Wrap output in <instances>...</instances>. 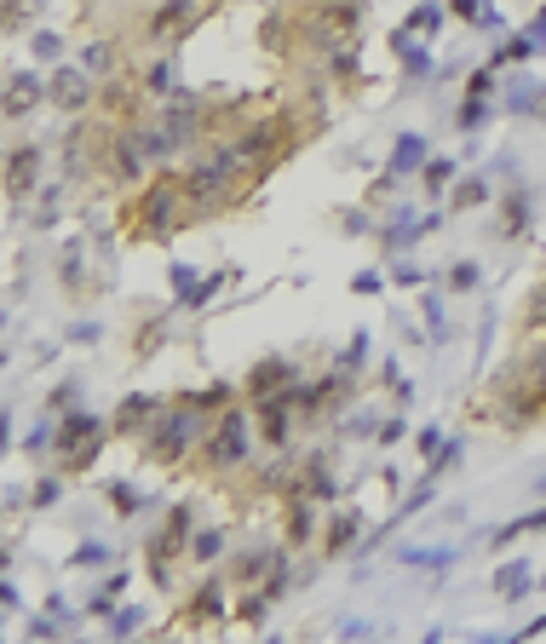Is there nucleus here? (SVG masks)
Masks as SVG:
<instances>
[{"instance_id": "37998d69", "label": "nucleus", "mask_w": 546, "mask_h": 644, "mask_svg": "<svg viewBox=\"0 0 546 644\" xmlns=\"http://www.w3.org/2000/svg\"><path fill=\"white\" fill-rule=\"evenodd\" d=\"M466 98H483V104H495V64L472 69V81H466Z\"/></svg>"}, {"instance_id": "f704fd0d", "label": "nucleus", "mask_w": 546, "mask_h": 644, "mask_svg": "<svg viewBox=\"0 0 546 644\" xmlns=\"http://www.w3.org/2000/svg\"><path fill=\"white\" fill-rule=\"evenodd\" d=\"M121 587H127V575H110V581H104V587L87 598V616L110 621V610H115V598H121Z\"/></svg>"}, {"instance_id": "1a4fd4ad", "label": "nucleus", "mask_w": 546, "mask_h": 644, "mask_svg": "<svg viewBox=\"0 0 546 644\" xmlns=\"http://www.w3.org/2000/svg\"><path fill=\"white\" fill-rule=\"evenodd\" d=\"M294 432H299V403H294V391L253 403V437H259L271 455H276V449H294Z\"/></svg>"}, {"instance_id": "5fc2aeb1", "label": "nucleus", "mask_w": 546, "mask_h": 644, "mask_svg": "<svg viewBox=\"0 0 546 644\" xmlns=\"http://www.w3.org/2000/svg\"><path fill=\"white\" fill-rule=\"evenodd\" d=\"M414 449H420V455L432 460V455H437V449H443V432H437V426H426V432L414 437Z\"/></svg>"}, {"instance_id": "ea45409f", "label": "nucleus", "mask_w": 546, "mask_h": 644, "mask_svg": "<svg viewBox=\"0 0 546 644\" xmlns=\"http://www.w3.org/2000/svg\"><path fill=\"white\" fill-rule=\"evenodd\" d=\"M230 276H236V265H225V271H213V276H202V282H196V288H190V299H184V305H207V299L219 294V288H225Z\"/></svg>"}, {"instance_id": "c756f323", "label": "nucleus", "mask_w": 546, "mask_h": 644, "mask_svg": "<svg viewBox=\"0 0 546 644\" xmlns=\"http://www.w3.org/2000/svg\"><path fill=\"white\" fill-rule=\"evenodd\" d=\"M167 334H173V322H167V317H150V322H144V328H138V340H133V357H138V363H150V357H156L161 345H167Z\"/></svg>"}, {"instance_id": "ddd939ff", "label": "nucleus", "mask_w": 546, "mask_h": 644, "mask_svg": "<svg viewBox=\"0 0 546 644\" xmlns=\"http://www.w3.org/2000/svg\"><path fill=\"white\" fill-rule=\"evenodd\" d=\"M305 374H299V363L294 357H259V363L248 368V380H242V397L248 403H265V397H282V391H294Z\"/></svg>"}, {"instance_id": "de8ad7c7", "label": "nucleus", "mask_w": 546, "mask_h": 644, "mask_svg": "<svg viewBox=\"0 0 546 644\" xmlns=\"http://www.w3.org/2000/svg\"><path fill=\"white\" fill-rule=\"evenodd\" d=\"M138 627H144L138 610H110V633H115V639H127V633H138Z\"/></svg>"}, {"instance_id": "c03bdc74", "label": "nucleus", "mask_w": 546, "mask_h": 644, "mask_svg": "<svg viewBox=\"0 0 546 644\" xmlns=\"http://www.w3.org/2000/svg\"><path fill=\"white\" fill-rule=\"evenodd\" d=\"M110 558H115V552L104 547V541H81V547H75V564H87V570H104Z\"/></svg>"}, {"instance_id": "6e6552de", "label": "nucleus", "mask_w": 546, "mask_h": 644, "mask_svg": "<svg viewBox=\"0 0 546 644\" xmlns=\"http://www.w3.org/2000/svg\"><path fill=\"white\" fill-rule=\"evenodd\" d=\"M98 121H110V127H133V121H144V110H150V92H144V81L138 75H127V69H115V75H104L98 81Z\"/></svg>"}, {"instance_id": "13d9d810", "label": "nucleus", "mask_w": 546, "mask_h": 644, "mask_svg": "<svg viewBox=\"0 0 546 644\" xmlns=\"http://www.w3.org/2000/svg\"><path fill=\"white\" fill-rule=\"evenodd\" d=\"M23 598H18V587H12V581H6V575H0V610H18Z\"/></svg>"}, {"instance_id": "a19ab883", "label": "nucleus", "mask_w": 546, "mask_h": 644, "mask_svg": "<svg viewBox=\"0 0 546 644\" xmlns=\"http://www.w3.org/2000/svg\"><path fill=\"white\" fill-rule=\"evenodd\" d=\"M29 46H35V58H46V64H64V41L52 29H29Z\"/></svg>"}, {"instance_id": "9d476101", "label": "nucleus", "mask_w": 546, "mask_h": 644, "mask_svg": "<svg viewBox=\"0 0 546 644\" xmlns=\"http://www.w3.org/2000/svg\"><path fill=\"white\" fill-rule=\"evenodd\" d=\"M46 104L64 115H87L98 104V75H87L81 64H58L46 75Z\"/></svg>"}, {"instance_id": "473e14b6", "label": "nucleus", "mask_w": 546, "mask_h": 644, "mask_svg": "<svg viewBox=\"0 0 546 644\" xmlns=\"http://www.w3.org/2000/svg\"><path fill=\"white\" fill-rule=\"evenodd\" d=\"M138 81H144V92H150V98H173V52H161L156 64L138 75Z\"/></svg>"}, {"instance_id": "052dcab7", "label": "nucleus", "mask_w": 546, "mask_h": 644, "mask_svg": "<svg viewBox=\"0 0 546 644\" xmlns=\"http://www.w3.org/2000/svg\"><path fill=\"white\" fill-rule=\"evenodd\" d=\"M391 282H397V288H414V282H420V271H414V265H397V271H391Z\"/></svg>"}, {"instance_id": "c85d7f7f", "label": "nucleus", "mask_w": 546, "mask_h": 644, "mask_svg": "<svg viewBox=\"0 0 546 644\" xmlns=\"http://www.w3.org/2000/svg\"><path fill=\"white\" fill-rule=\"evenodd\" d=\"M518 328H524V340L529 334H546V271H541V282L529 288L524 311H518Z\"/></svg>"}, {"instance_id": "680f3d73", "label": "nucleus", "mask_w": 546, "mask_h": 644, "mask_svg": "<svg viewBox=\"0 0 546 644\" xmlns=\"http://www.w3.org/2000/svg\"><path fill=\"white\" fill-rule=\"evenodd\" d=\"M351 288H357V294H380V288H386V282H380V276L368 271V276H357V282H351Z\"/></svg>"}, {"instance_id": "2f4dec72", "label": "nucleus", "mask_w": 546, "mask_h": 644, "mask_svg": "<svg viewBox=\"0 0 546 644\" xmlns=\"http://www.w3.org/2000/svg\"><path fill=\"white\" fill-rule=\"evenodd\" d=\"M81 69H87V75H98V81H104V75H115V69H121L115 41H92L87 52H81Z\"/></svg>"}, {"instance_id": "2eb2a0df", "label": "nucleus", "mask_w": 546, "mask_h": 644, "mask_svg": "<svg viewBox=\"0 0 546 644\" xmlns=\"http://www.w3.org/2000/svg\"><path fill=\"white\" fill-rule=\"evenodd\" d=\"M167 409V397H156V391H133V397H121V403H115V414H110V432L115 437H144L150 432V420H156V414Z\"/></svg>"}, {"instance_id": "aec40b11", "label": "nucleus", "mask_w": 546, "mask_h": 644, "mask_svg": "<svg viewBox=\"0 0 546 644\" xmlns=\"http://www.w3.org/2000/svg\"><path fill=\"white\" fill-rule=\"evenodd\" d=\"M317 501H305V495H282V547L294 552L311 541V529H317V512H311Z\"/></svg>"}, {"instance_id": "69168bd1", "label": "nucleus", "mask_w": 546, "mask_h": 644, "mask_svg": "<svg viewBox=\"0 0 546 644\" xmlns=\"http://www.w3.org/2000/svg\"><path fill=\"white\" fill-rule=\"evenodd\" d=\"M541 593H546V570H541Z\"/></svg>"}, {"instance_id": "4c0bfd02", "label": "nucleus", "mask_w": 546, "mask_h": 644, "mask_svg": "<svg viewBox=\"0 0 546 644\" xmlns=\"http://www.w3.org/2000/svg\"><path fill=\"white\" fill-rule=\"evenodd\" d=\"M75 403H81V374H69V380H58V386H52L46 414H64V409H75Z\"/></svg>"}, {"instance_id": "423d86ee", "label": "nucleus", "mask_w": 546, "mask_h": 644, "mask_svg": "<svg viewBox=\"0 0 546 644\" xmlns=\"http://www.w3.org/2000/svg\"><path fill=\"white\" fill-rule=\"evenodd\" d=\"M150 173V156H144V138H138V121L133 127H98V179L110 184H144Z\"/></svg>"}, {"instance_id": "8fccbe9b", "label": "nucleus", "mask_w": 546, "mask_h": 644, "mask_svg": "<svg viewBox=\"0 0 546 644\" xmlns=\"http://www.w3.org/2000/svg\"><path fill=\"white\" fill-rule=\"evenodd\" d=\"M58 213V184H41V207H35V225H52Z\"/></svg>"}, {"instance_id": "412c9836", "label": "nucleus", "mask_w": 546, "mask_h": 644, "mask_svg": "<svg viewBox=\"0 0 546 644\" xmlns=\"http://www.w3.org/2000/svg\"><path fill=\"white\" fill-rule=\"evenodd\" d=\"M58 288H64V299L87 294V248L81 242H64V253H58Z\"/></svg>"}, {"instance_id": "f257e3e1", "label": "nucleus", "mask_w": 546, "mask_h": 644, "mask_svg": "<svg viewBox=\"0 0 546 644\" xmlns=\"http://www.w3.org/2000/svg\"><path fill=\"white\" fill-rule=\"evenodd\" d=\"M184 225H196L184 196V167H156L121 207V236L133 242H161V236H179Z\"/></svg>"}, {"instance_id": "72a5a7b5", "label": "nucleus", "mask_w": 546, "mask_h": 644, "mask_svg": "<svg viewBox=\"0 0 546 644\" xmlns=\"http://www.w3.org/2000/svg\"><path fill=\"white\" fill-rule=\"evenodd\" d=\"M478 282H483V271L472 265V259H455V265L443 271V288H449V294H472Z\"/></svg>"}, {"instance_id": "603ef678", "label": "nucleus", "mask_w": 546, "mask_h": 644, "mask_svg": "<svg viewBox=\"0 0 546 644\" xmlns=\"http://www.w3.org/2000/svg\"><path fill=\"white\" fill-rule=\"evenodd\" d=\"M449 12H455V18H466V23H489V12H483L478 0H449Z\"/></svg>"}, {"instance_id": "a878e982", "label": "nucleus", "mask_w": 546, "mask_h": 644, "mask_svg": "<svg viewBox=\"0 0 546 644\" xmlns=\"http://www.w3.org/2000/svg\"><path fill=\"white\" fill-rule=\"evenodd\" d=\"M524 386H535V391H546V334H529V351L518 357V368H512Z\"/></svg>"}, {"instance_id": "e433bc0d", "label": "nucleus", "mask_w": 546, "mask_h": 644, "mask_svg": "<svg viewBox=\"0 0 546 644\" xmlns=\"http://www.w3.org/2000/svg\"><path fill=\"white\" fill-rule=\"evenodd\" d=\"M391 46H397V64L409 69V75H426V52L414 46V35H409V29H397V35H391Z\"/></svg>"}, {"instance_id": "c9c22d12", "label": "nucleus", "mask_w": 546, "mask_h": 644, "mask_svg": "<svg viewBox=\"0 0 546 644\" xmlns=\"http://www.w3.org/2000/svg\"><path fill=\"white\" fill-rule=\"evenodd\" d=\"M64 472H58V466H52V472H46V478H35V489H29V506H35V512H46V506L58 501V495H64Z\"/></svg>"}, {"instance_id": "4468645a", "label": "nucleus", "mask_w": 546, "mask_h": 644, "mask_svg": "<svg viewBox=\"0 0 546 644\" xmlns=\"http://www.w3.org/2000/svg\"><path fill=\"white\" fill-rule=\"evenodd\" d=\"M225 610H230V575H207L202 587L190 593V604H184L179 627H225Z\"/></svg>"}, {"instance_id": "a18cd8bd", "label": "nucleus", "mask_w": 546, "mask_h": 644, "mask_svg": "<svg viewBox=\"0 0 546 644\" xmlns=\"http://www.w3.org/2000/svg\"><path fill=\"white\" fill-rule=\"evenodd\" d=\"M432 495H437V478H426V483H420V489H414V495H409V501L397 506V518H414L420 506H432Z\"/></svg>"}, {"instance_id": "9b49d317", "label": "nucleus", "mask_w": 546, "mask_h": 644, "mask_svg": "<svg viewBox=\"0 0 546 644\" xmlns=\"http://www.w3.org/2000/svg\"><path fill=\"white\" fill-rule=\"evenodd\" d=\"M0 190H6V202H35V190H41V144H12L6 156H0Z\"/></svg>"}, {"instance_id": "0eeeda50", "label": "nucleus", "mask_w": 546, "mask_h": 644, "mask_svg": "<svg viewBox=\"0 0 546 644\" xmlns=\"http://www.w3.org/2000/svg\"><path fill=\"white\" fill-rule=\"evenodd\" d=\"M207 12H213V0H156V12H150V23H144V35H150V46L173 52V46H184L196 29H202Z\"/></svg>"}, {"instance_id": "3c124183", "label": "nucleus", "mask_w": 546, "mask_h": 644, "mask_svg": "<svg viewBox=\"0 0 546 644\" xmlns=\"http://www.w3.org/2000/svg\"><path fill=\"white\" fill-rule=\"evenodd\" d=\"M52 426H58V420H41L35 432L23 437V449H29V455H35V449H52Z\"/></svg>"}, {"instance_id": "f3484780", "label": "nucleus", "mask_w": 546, "mask_h": 644, "mask_svg": "<svg viewBox=\"0 0 546 644\" xmlns=\"http://www.w3.org/2000/svg\"><path fill=\"white\" fill-rule=\"evenodd\" d=\"M46 104V75H35V69H18L6 87H0V115L6 121H23V115H35Z\"/></svg>"}, {"instance_id": "49530a36", "label": "nucleus", "mask_w": 546, "mask_h": 644, "mask_svg": "<svg viewBox=\"0 0 546 644\" xmlns=\"http://www.w3.org/2000/svg\"><path fill=\"white\" fill-rule=\"evenodd\" d=\"M437 18H443V6H414V12H409V23H403V29H409V35H414V29H420V35H426V29H437Z\"/></svg>"}, {"instance_id": "09e8293b", "label": "nucleus", "mask_w": 546, "mask_h": 644, "mask_svg": "<svg viewBox=\"0 0 546 644\" xmlns=\"http://www.w3.org/2000/svg\"><path fill=\"white\" fill-rule=\"evenodd\" d=\"M426 466H432V478L443 472V466H460V437H449V443H443V449H437V455L426 460Z\"/></svg>"}, {"instance_id": "39448f33", "label": "nucleus", "mask_w": 546, "mask_h": 644, "mask_svg": "<svg viewBox=\"0 0 546 644\" xmlns=\"http://www.w3.org/2000/svg\"><path fill=\"white\" fill-rule=\"evenodd\" d=\"M190 535H196V506L173 501L167 518H161V529L150 535V547H144V570H150V587L156 593H173V575L190 558Z\"/></svg>"}, {"instance_id": "864d4df0", "label": "nucleus", "mask_w": 546, "mask_h": 644, "mask_svg": "<svg viewBox=\"0 0 546 644\" xmlns=\"http://www.w3.org/2000/svg\"><path fill=\"white\" fill-rule=\"evenodd\" d=\"M190 288H196V271L190 265H173V294H179V305L190 299Z\"/></svg>"}, {"instance_id": "b1692460", "label": "nucleus", "mask_w": 546, "mask_h": 644, "mask_svg": "<svg viewBox=\"0 0 546 644\" xmlns=\"http://www.w3.org/2000/svg\"><path fill=\"white\" fill-rule=\"evenodd\" d=\"M426 156H432V150H426V138L420 133H403L397 138V144H391V179H397V173H420V167H426Z\"/></svg>"}, {"instance_id": "dca6fc26", "label": "nucleus", "mask_w": 546, "mask_h": 644, "mask_svg": "<svg viewBox=\"0 0 546 644\" xmlns=\"http://www.w3.org/2000/svg\"><path fill=\"white\" fill-rule=\"evenodd\" d=\"M282 564H288V547H248V552H230L225 558V575H230V587H259Z\"/></svg>"}, {"instance_id": "5701e85b", "label": "nucleus", "mask_w": 546, "mask_h": 644, "mask_svg": "<svg viewBox=\"0 0 546 644\" xmlns=\"http://www.w3.org/2000/svg\"><path fill=\"white\" fill-rule=\"evenodd\" d=\"M489 202H495V184L478 179V173L449 184V213H472V207H489Z\"/></svg>"}, {"instance_id": "79ce46f5", "label": "nucleus", "mask_w": 546, "mask_h": 644, "mask_svg": "<svg viewBox=\"0 0 546 644\" xmlns=\"http://www.w3.org/2000/svg\"><path fill=\"white\" fill-rule=\"evenodd\" d=\"M489 110H495V104H483V98H466V104L455 110V127H460V133H472V127H483V121H489Z\"/></svg>"}, {"instance_id": "7ed1b4c3", "label": "nucleus", "mask_w": 546, "mask_h": 644, "mask_svg": "<svg viewBox=\"0 0 546 644\" xmlns=\"http://www.w3.org/2000/svg\"><path fill=\"white\" fill-rule=\"evenodd\" d=\"M202 432H207V414L184 409L179 397H173V403L150 420V432L138 437V455L150 460V466H161V472L190 466V460H196V449H202Z\"/></svg>"}, {"instance_id": "bb28decb", "label": "nucleus", "mask_w": 546, "mask_h": 644, "mask_svg": "<svg viewBox=\"0 0 546 644\" xmlns=\"http://www.w3.org/2000/svg\"><path fill=\"white\" fill-rule=\"evenodd\" d=\"M495 593H501L506 604L529 598V564H524V558H506L501 570H495Z\"/></svg>"}, {"instance_id": "e2e57ef3", "label": "nucleus", "mask_w": 546, "mask_h": 644, "mask_svg": "<svg viewBox=\"0 0 546 644\" xmlns=\"http://www.w3.org/2000/svg\"><path fill=\"white\" fill-rule=\"evenodd\" d=\"M6 443H12V414L0 409V455H6Z\"/></svg>"}, {"instance_id": "7c9ffc66", "label": "nucleus", "mask_w": 546, "mask_h": 644, "mask_svg": "<svg viewBox=\"0 0 546 644\" xmlns=\"http://www.w3.org/2000/svg\"><path fill=\"white\" fill-rule=\"evenodd\" d=\"M420 184H426V196H449V184H455V161L449 156H426V167H420Z\"/></svg>"}, {"instance_id": "4d7b16f0", "label": "nucleus", "mask_w": 546, "mask_h": 644, "mask_svg": "<svg viewBox=\"0 0 546 644\" xmlns=\"http://www.w3.org/2000/svg\"><path fill=\"white\" fill-rule=\"evenodd\" d=\"M403 432H409V426H403V420L391 414V420H380V432H374V437H380V443H397V437H403Z\"/></svg>"}, {"instance_id": "20e7f679", "label": "nucleus", "mask_w": 546, "mask_h": 644, "mask_svg": "<svg viewBox=\"0 0 546 644\" xmlns=\"http://www.w3.org/2000/svg\"><path fill=\"white\" fill-rule=\"evenodd\" d=\"M110 420L104 414H87L81 403L75 409L58 414V426H52V466L64 472V478H81V472H92L98 466V455H104V443H110Z\"/></svg>"}, {"instance_id": "6ab92c4d", "label": "nucleus", "mask_w": 546, "mask_h": 644, "mask_svg": "<svg viewBox=\"0 0 546 644\" xmlns=\"http://www.w3.org/2000/svg\"><path fill=\"white\" fill-rule=\"evenodd\" d=\"M357 535H363V506H340V512L328 518V529H322V558H328V564L345 558V552L357 547Z\"/></svg>"}, {"instance_id": "6e6d98bb", "label": "nucleus", "mask_w": 546, "mask_h": 644, "mask_svg": "<svg viewBox=\"0 0 546 644\" xmlns=\"http://www.w3.org/2000/svg\"><path fill=\"white\" fill-rule=\"evenodd\" d=\"M426 322H432V340H443V299L426 294Z\"/></svg>"}, {"instance_id": "4be33fe9", "label": "nucleus", "mask_w": 546, "mask_h": 644, "mask_svg": "<svg viewBox=\"0 0 546 644\" xmlns=\"http://www.w3.org/2000/svg\"><path fill=\"white\" fill-rule=\"evenodd\" d=\"M236 397H242V391L225 386V380H213V386H196V391H179V403H184V409L207 414V420H213V414H225L230 403H236Z\"/></svg>"}, {"instance_id": "0e129e2a", "label": "nucleus", "mask_w": 546, "mask_h": 644, "mask_svg": "<svg viewBox=\"0 0 546 644\" xmlns=\"http://www.w3.org/2000/svg\"><path fill=\"white\" fill-rule=\"evenodd\" d=\"M6 564H12V547H0V570H6Z\"/></svg>"}, {"instance_id": "393cba45", "label": "nucleus", "mask_w": 546, "mask_h": 644, "mask_svg": "<svg viewBox=\"0 0 546 644\" xmlns=\"http://www.w3.org/2000/svg\"><path fill=\"white\" fill-rule=\"evenodd\" d=\"M41 18V0H0V35H29Z\"/></svg>"}, {"instance_id": "bf43d9fd", "label": "nucleus", "mask_w": 546, "mask_h": 644, "mask_svg": "<svg viewBox=\"0 0 546 644\" xmlns=\"http://www.w3.org/2000/svg\"><path fill=\"white\" fill-rule=\"evenodd\" d=\"M69 340H75V345H92V340H98V328H92V322H75V328H69Z\"/></svg>"}, {"instance_id": "cd10ccee", "label": "nucleus", "mask_w": 546, "mask_h": 644, "mask_svg": "<svg viewBox=\"0 0 546 644\" xmlns=\"http://www.w3.org/2000/svg\"><path fill=\"white\" fill-rule=\"evenodd\" d=\"M225 552H230L225 529H196V535H190V564H207V570H213Z\"/></svg>"}, {"instance_id": "a211bd4d", "label": "nucleus", "mask_w": 546, "mask_h": 644, "mask_svg": "<svg viewBox=\"0 0 546 644\" xmlns=\"http://www.w3.org/2000/svg\"><path fill=\"white\" fill-rule=\"evenodd\" d=\"M288 495H305V501H317V506H328L334 501V466H328V455H299L294 460V489Z\"/></svg>"}, {"instance_id": "f8f14e48", "label": "nucleus", "mask_w": 546, "mask_h": 644, "mask_svg": "<svg viewBox=\"0 0 546 644\" xmlns=\"http://www.w3.org/2000/svg\"><path fill=\"white\" fill-rule=\"evenodd\" d=\"M529 225H535V190L524 179L501 184L495 190V236L501 242H518V236H529Z\"/></svg>"}, {"instance_id": "f03ea898", "label": "nucleus", "mask_w": 546, "mask_h": 644, "mask_svg": "<svg viewBox=\"0 0 546 644\" xmlns=\"http://www.w3.org/2000/svg\"><path fill=\"white\" fill-rule=\"evenodd\" d=\"M253 403H230L225 414H213L202 432V449H196V466H202L207 478H236V472H248L253 466Z\"/></svg>"}, {"instance_id": "58836bf2", "label": "nucleus", "mask_w": 546, "mask_h": 644, "mask_svg": "<svg viewBox=\"0 0 546 644\" xmlns=\"http://www.w3.org/2000/svg\"><path fill=\"white\" fill-rule=\"evenodd\" d=\"M104 495H110V512H115V518H133L138 506H144V495H138L133 483H110Z\"/></svg>"}]
</instances>
